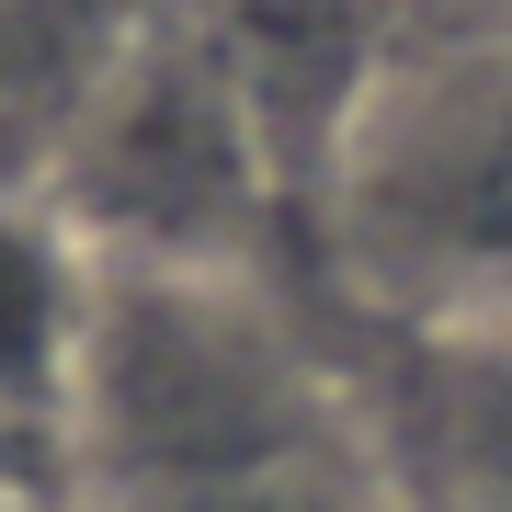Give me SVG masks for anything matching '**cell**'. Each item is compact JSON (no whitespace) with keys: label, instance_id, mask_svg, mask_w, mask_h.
I'll return each instance as SVG.
<instances>
[{"label":"cell","instance_id":"1","mask_svg":"<svg viewBox=\"0 0 512 512\" xmlns=\"http://www.w3.org/2000/svg\"><path fill=\"white\" fill-rule=\"evenodd\" d=\"M57 456L80 512H410L342 387L205 262L92 285Z\"/></svg>","mask_w":512,"mask_h":512},{"label":"cell","instance_id":"2","mask_svg":"<svg viewBox=\"0 0 512 512\" xmlns=\"http://www.w3.org/2000/svg\"><path fill=\"white\" fill-rule=\"evenodd\" d=\"M92 262L46 205H0V421L57 444L80 342H92Z\"/></svg>","mask_w":512,"mask_h":512},{"label":"cell","instance_id":"3","mask_svg":"<svg viewBox=\"0 0 512 512\" xmlns=\"http://www.w3.org/2000/svg\"><path fill=\"white\" fill-rule=\"evenodd\" d=\"M444 478L456 512H512V342H478L444 376Z\"/></svg>","mask_w":512,"mask_h":512},{"label":"cell","instance_id":"4","mask_svg":"<svg viewBox=\"0 0 512 512\" xmlns=\"http://www.w3.org/2000/svg\"><path fill=\"white\" fill-rule=\"evenodd\" d=\"M23 444H46V433H23V421H0V512H23V467H12Z\"/></svg>","mask_w":512,"mask_h":512}]
</instances>
